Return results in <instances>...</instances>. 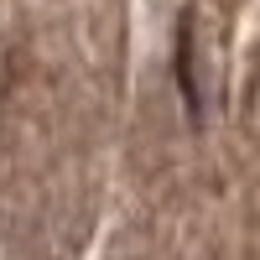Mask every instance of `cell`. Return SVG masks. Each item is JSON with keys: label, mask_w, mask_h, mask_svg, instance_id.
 Returning <instances> with one entry per match:
<instances>
[{"label": "cell", "mask_w": 260, "mask_h": 260, "mask_svg": "<svg viewBox=\"0 0 260 260\" xmlns=\"http://www.w3.org/2000/svg\"><path fill=\"white\" fill-rule=\"evenodd\" d=\"M177 83L182 99L198 125L213 120L224 99V21L213 11V0H192L177 31Z\"/></svg>", "instance_id": "6da1fadb"}]
</instances>
